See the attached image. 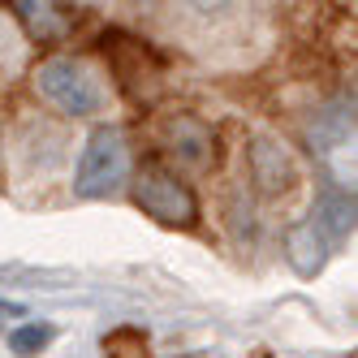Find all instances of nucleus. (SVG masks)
<instances>
[{
  "mask_svg": "<svg viewBox=\"0 0 358 358\" xmlns=\"http://www.w3.org/2000/svg\"><path fill=\"white\" fill-rule=\"evenodd\" d=\"M311 220L320 224L324 238H345L350 229H354V199H350V194H337V190H328Z\"/></svg>",
  "mask_w": 358,
  "mask_h": 358,
  "instance_id": "nucleus-9",
  "label": "nucleus"
},
{
  "mask_svg": "<svg viewBox=\"0 0 358 358\" xmlns=\"http://www.w3.org/2000/svg\"><path fill=\"white\" fill-rule=\"evenodd\" d=\"M164 147L186 164H212V130L194 113H177L164 121Z\"/></svg>",
  "mask_w": 358,
  "mask_h": 358,
  "instance_id": "nucleus-7",
  "label": "nucleus"
},
{
  "mask_svg": "<svg viewBox=\"0 0 358 358\" xmlns=\"http://www.w3.org/2000/svg\"><path fill=\"white\" fill-rule=\"evenodd\" d=\"M35 91L69 117H91L104 108V83L78 57H48L35 69Z\"/></svg>",
  "mask_w": 358,
  "mask_h": 358,
  "instance_id": "nucleus-2",
  "label": "nucleus"
},
{
  "mask_svg": "<svg viewBox=\"0 0 358 358\" xmlns=\"http://www.w3.org/2000/svg\"><path fill=\"white\" fill-rule=\"evenodd\" d=\"M130 138L121 125H99L91 130L83 156H78V173H73V194L78 199H108L125 186L130 177Z\"/></svg>",
  "mask_w": 358,
  "mask_h": 358,
  "instance_id": "nucleus-1",
  "label": "nucleus"
},
{
  "mask_svg": "<svg viewBox=\"0 0 358 358\" xmlns=\"http://www.w3.org/2000/svg\"><path fill=\"white\" fill-rule=\"evenodd\" d=\"M99 48H104L108 69L117 73L121 91L130 95L134 104H156L160 91H164V65H160V57L151 52L143 39L125 35V31H108L104 39H99Z\"/></svg>",
  "mask_w": 358,
  "mask_h": 358,
  "instance_id": "nucleus-4",
  "label": "nucleus"
},
{
  "mask_svg": "<svg viewBox=\"0 0 358 358\" xmlns=\"http://www.w3.org/2000/svg\"><path fill=\"white\" fill-rule=\"evenodd\" d=\"M285 259L294 264L298 276H315L328 259V238L320 234V224L315 220H302L294 224L289 234H285Z\"/></svg>",
  "mask_w": 358,
  "mask_h": 358,
  "instance_id": "nucleus-8",
  "label": "nucleus"
},
{
  "mask_svg": "<svg viewBox=\"0 0 358 358\" xmlns=\"http://www.w3.org/2000/svg\"><path fill=\"white\" fill-rule=\"evenodd\" d=\"M104 358H151V341L138 324H121L104 332Z\"/></svg>",
  "mask_w": 358,
  "mask_h": 358,
  "instance_id": "nucleus-10",
  "label": "nucleus"
},
{
  "mask_svg": "<svg viewBox=\"0 0 358 358\" xmlns=\"http://www.w3.org/2000/svg\"><path fill=\"white\" fill-rule=\"evenodd\" d=\"M13 17L22 22V31H27L35 43L43 48H57L73 35L78 27V9L73 5H52V0H13Z\"/></svg>",
  "mask_w": 358,
  "mask_h": 358,
  "instance_id": "nucleus-5",
  "label": "nucleus"
},
{
  "mask_svg": "<svg viewBox=\"0 0 358 358\" xmlns=\"http://www.w3.org/2000/svg\"><path fill=\"white\" fill-rule=\"evenodd\" d=\"M134 203L143 208V216H151L164 229H194L199 220V199L194 190L164 164H143L134 173Z\"/></svg>",
  "mask_w": 358,
  "mask_h": 358,
  "instance_id": "nucleus-3",
  "label": "nucleus"
},
{
  "mask_svg": "<svg viewBox=\"0 0 358 358\" xmlns=\"http://www.w3.org/2000/svg\"><path fill=\"white\" fill-rule=\"evenodd\" d=\"M250 177H255V186H259L264 194L280 199V194L294 190L298 169H294V156H289L280 143H272V138H255V143H250Z\"/></svg>",
  "mask_w": 358,
  "mask_h": 358,
  "instance_id": "nucleus-6",
  "label": "nucleus"
},
{
  "mask_svg": "<svg viewBox=\"0 0 358 358\" xmlns=\"http://www.w3.org/2000/svg\"><path fill=\"white\" fill-rule=\"evenodd\" d=\"M48 341H52V328H48V324H22V328H13V332H9V350H13L17 358L39 354Z\"/></svg>",
  "mask_w": 358,
  "mask_h": 358,
  "instance_id": "nucleus-11",
  "label": "nucleus"
}]
</instances>
